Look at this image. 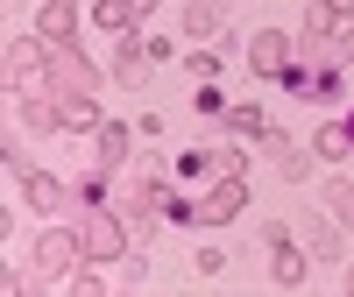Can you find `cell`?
I'll return each mask as SVG.
<instances>
[{"instance_id": "obj_1", "label": "cell", "mask_w": 354, "mask_h": 297, "mask_svg": "<svg viewBox=\"0 0 354 297\" xmlns=\"http://www.w3.org/2000/svg\"><path fill=\"white\" fill-rule=\"evenodd\" d=\"M248 205V184H241V170L234 177H220L205 198H192V205H163V220H192V227H220V220H234Z\"/></svg>"}, {"instance_id": "obj_23", "label": "cell", "mask_w": 354, "mask_h": 297, "mask_svg": "<svg viewBox=\"0 0 354 297\" xmlns=\"http://www.w3.org/2000/svg\"><path fill=\"white\" fill-rule=\"evenodd\" d=\"M347 290H354V262H347Z\"/></svg>"}, {"instance_id": "obj_10", "label": "cell", "mask_w": 354, "mask_h": 297, "mask_svg": "<svg viewBox=\"0 0 354 297\" xmlns=\"http://www.w3.org/2000/svg\"><path fill=\"white\" fill-rule=\"evenodd\" d=\"M270 248H277V283L298 290L305 283V255H298V241H290V227H270Z\"/></svg>"}, {"instance_id": "obj_20", "label": "cell", "mask_w": 354, "mask_h": 297, "mask_svg": "<svg viewBox=\"0 0 354 297\" xmlns=\"http://www.w3.org/2000/svg\"><path fill=\"white\" fill-rule=\"evenodd\" d=\"M185 28H192V36H213L220 15H213V8H185Z\"/></svg>"}, {"instance_id": "obj_2", "label": "cell", "mask_w": 354, "mask_h": 297, "mask_svg": "<svg viewBox=\"0 0 354 297\" xmlns=\"http://www.w3.org/2000/svg\"><path fill=\"white\" fill-rule=\"evenodd\" d=\"M85 262H121L128 255V227L106 213V198H85Z\"/></svg>"}, {"instance_id": "obj_14", "label": "cell", "mask_w": 354, "mask_h": 297, "mask_svg": "<svg viewBox=\"0 0 354 297\" xmlns=\"http://www.w3.org/2000/svg\"><path fill=\"white\" fill-rule=\"evenodd\" d=\"M149 64H156L149 50H135V43H121V57H113V78H121V85H142V71H149Z\"/></svg>"}, {"instance_id": "obj_8", "label": "cell", "mask_w": 354, "mask_h": 297, "mask_svg": "<svg viewBox=\"0 0 354 297\" xmlns=\"http://www.w3.org/2000/svg\"><path fill=\"white\" fill-rule=\"evenodd\" d=\"M50 93H93V64L71 57V50H57L50 57Z\"/></svg>"}, {"instance_id": "obj_22", "label": "cell", "mask_w": 354, "mask_h": 297, "mask_svg": "<svg viewBox=\"0 0 354 297\" xmlns=\"http://www.w3.org/2000/svg\"><path fill=\"white\" fill-rule=\"evenodd\" d=\"M326 50H333V57H340V64H354V28H340V36H333V43H326Z\"/></svg>"}, {"instance_id": "obj_7", "label": "cell", "mask_w": 354, "mask_h": 297, "mask_svg": "<svg viewBox=\"0 0 354 297\" xmlns=\"http://www.w3.org/2000/svg\"><path fill=\"white\" fill-rule=\"evenodd\" d=\"M8 78L15 85H50V57L36 43H8Z\"/></svg>"}, {"instance_id": "obj_6", "label": "cell", "mask_w": 354, "mask_h": 297, "mask_svg": "<svg viewBox=\"0 0 354 297\" xmlns=\"http://www.w3.org/2000/svg\"><path fill=\"white\" fill-rule=\"evenodd\" d=\"M305 28H312V43H333L340 28H354V0H319L305 15Z\"/></svg>"}, {"instance_id": "obj_4", "label": "cell", "mask_w": 354, "mask_h": 297, "mask_svg": "<svg viewBox=\"0 0 354 297\" xmlns=\"http://www.w3.org/2000/svg\"><path fill=\"white\" fill-rule=\"evenodd\" d=\"M71 255H85L78 233H43V241H36V276H43V283H57V276L71 269Z\"/></svg>"}, {"instance_id": "obj_24", "label": "cell", "mask_w": 354, "mask_h": 297, "mask_svg": "<svg viewBox=\"0 0 354 297\" xmlns=\"http://www.w3.org/2000/svg\"><path fill=\"white\" fill-rule=\"evenodd\" d=\"M347 128H354V113H347Z\"/></svg>"}, {"instance_id": "obj_11", "label": "cell", "mask_w": 354, "mask_h": 297, "mask_svg": "<svg viewBox=\"0 0 354 297\" xmlns=\"http://www.w3.org/2000/svg\"><path fill=\"white\" fill-rule=\"evenodd\" d=\"M71 36H78L71 0H50V8H43V43H50V50H71Z\"/></svg>"}, {"instance_id": "obj_17", "label": "cell", "mask_w": 354, "mask_h": 297, "mask_svg": "<svg viewBox=\"0 0 354 297\" xmlns=\"http://www.w3.org/2000/svg\"><path fill=\"white\" fill-rule=\"evenodd\" d=\"M312 148H319V156H347V148H354V128H347V121L319 128V135H312Z\"/></svg>"}, {"instance_id": "obj_19", "label": "cell", "mask_w": 354, "mask_h": 297, "mask_svg": "<svg viewBox=\"0 0 354 297\" xmlns=\"http://www.w3.org/2000/svg\"><path fill=\"white\" fill-rule=\"evenodd\" d=\"M227 135H241V142H248V135H270V128H262V113H255V106H234V113H227Z\"/></svg>"}, {"instance_id": "obj_16", "label": "cell", "mask_w": 354, "mask_h": 297, "mask_svg": "<svg viewBox=\"0 0 354 297\" xmlns=\"http://www.w3.org/2000/svg\"><path fill=\"white\" fill-rule=\"evenodd\" d=\"M57 113L64 128H93V93H57Z\"/></svg>"}, {"instance_id": "obj_12", "label": "cell", "mask_w": 354, "mask_h": 297, "mask_svg": "<svg viewBox=\"0 0 354 297\" xmlns=\"http://www.w3.org/2000/svg\"><path fill=\"white\" fill-rule=\"evenodd\" d=\"M15 177H21V198L28 205H43V213L64 205V184H57V177H43V170H15Z\"/></svg>"}, {"instance_id": "obj_5", "label": "cell", "mask_w": 354, "mask_h": 297, "mask_svg": "<svg viewBox=\"0 0 354 297\" xmlns=\"http://www.w3.org/2000/svg\"><path fill=\"white\" fill-rule=\"evenodd\" d=\"M248 64H255L262 78H283V71H290V36H283V28H262V36L248 43Z\"/></svg>"}, {"instance_id": "obj_18", "label": "cell", "mask_w": 354, "mask_h": 297, "mask_svg": "<svg viewBox=\"0 0 354 297\" xmlns=\"http://www.w3.org/2000/svg\"><path fill=\"white\" fill-rule=\"evenodd\" d=\"M270 156H277L283 177H298V170H305V156H298V142H290V135H270Z\"/></svg>"}, {"instance_id": "obj_21", "label": "cell", "mask_w": 354, "mask_h": 297, "mask_svg": "<svg viewBox=\"0 0 354 297\" xmlns=\"http://www.w3.org/2000/svg\"><path fill=\"white\" fill-rule=\"evenodd\" d=\"M326 198H333V213H340V220H347V227H354V184H333V191H326Z\"/></svg>"}, {"instance_id": "obj_13", "label": "cell", "mask_w": 354, "mask_h": 297, "mask_svg": "<svg viewBox=\"0 0 354 297\" xmlns=\"http://www.w3.org/2000/svg\"><path fill=\"white\" fill-rule=\"evenodd\" d=\"M156 0H100V28H128V21H142Z\"/></svg>"}, {"instance_id": "obj_3", "label": "cell", "mask_w": 354, "mask_h": 297, "mask_svg": "<svg viewBox=\"0 0 354 297\" xmlns=\"http://www.w3.org/2000/svg\"><path fill=\"white\" fill-rule=\"evenodd\" d=\"M283 85H290L298 99H340V71H333V64H290Z\"/></svg>"}, {"instance_id": "obj_9", "label": "cell", "mask_w": 354, "mask_h": 297, "mask_svg": "<svg viewBox=\"0 0 354 297\" xmlns=\"http://www.w3.org/2000/svg\"><path fill=\"white\" fill-rule=\"evenodd\" d=\"M177 170H185V177H234V170H241V148H192Z\"/></svg>"}, {"instance_id": "obj_15", "label": "cell", "mask_w": 354, "mask_h": 297, "mask_svg": "<svg viewBox=\"0 0 354 297\" xmlns=\"http://www.w3.org/2000/svg\"><path fill=\"white\" fill-rule=\"evenodd\" d=\"M121 163H128V128L106 121V128H100V170H121Z\"/></svg>"}]
</instances>
